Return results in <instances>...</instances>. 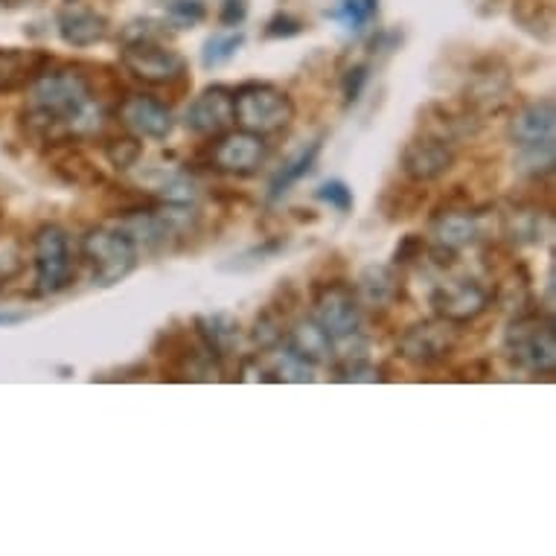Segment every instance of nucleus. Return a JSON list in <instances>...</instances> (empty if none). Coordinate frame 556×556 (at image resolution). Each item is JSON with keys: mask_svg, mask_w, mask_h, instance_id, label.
I'll return each instance as SVG.
<instances>
[{"mask_svg": "<svg viewBox=\"0 0 556 556\" xmlns=\"http://www.w3.org/2000/svg\"><path fill=\"white\" fill-rule=\"evenodd\" d=\"M50 59L45 53H24V50H0V91H24L33 85Z\"/></svg>", "mask_w": 556, "mask_h": 556, "instance_id": "22", "label": "nucleus"}, {"mask_svg": "<svg viewBox=\"0 0 556 556\" xmlns=\"http://www.w3.org/2000/svg\"><path fill=\"white\" fill-rule=\"evenodd\" d=\"M498 219H502V233L510 245H539L542 233H545L547 213H542V207L536 204H513L498 213Z\"/></svg>", "mask_w": 556, "mask_h": 556, "instance_id": "21", "label": "nucleus"}, {"mask_svg": "<svg viewBox=\"0 0 556 556\" xmlns=\"http://www.w3.org/2000/svg\"><path fill=\"white\" fill-rule=\"evenodd\" d=\"M83 256L91 268L93 286L109 289L126 280L128 274L137 268L140 248L126 228H91L83 237Z\"/></svg>", "mask_w": 556, "mask_h": 556, "instance_id": "5", "label": "nucleus"}, {"mask_svg": "<svg viewBox=\"0 0 556 556\" xmlns=\"http://www.w3.org/2000/svg\"><path fill=\"white\" fill-rule=\"evenodd\" d=\"M367 64H356V67H350L344 74V100L346 102H356L362 97L367 85Z\"/></svg>", "mask_w": 556, "mask_h": 556, "instance_id": "33", "label": "nucleus"}, {"mask_svg": "<svg viewBox=\"0 0 556 556\" xmlns=\"http://www.w3.org/2000/svg\"><path fill=\"white\" fill-rule=\"evenodd\" d=\"M315 195H318V201H324V204H329L336 213H350L353 211V204H356V199H353V190L346 187L344 181H327L320 184L318 190H315Z\"/></svg>", "mask_w": 556, "mask_h": 556, "instance_id": "31", "label": "nucleus"}, {"mask_svg": "<svg viewBox=\"0 0 556 556\" xmlns=\"http://www.w3.org/2000/svg\"><path fill=\"white\" fill-rule=\"evenodd\" d=\"M422 254H426V239L420 233H408V237H402V242L393 251V265L405 268V265L422 260Z\"/></svg>", "mask_w": 556, "mask_h": 556, "instance_id": "32", "label": "nucleus"}, {"mask_svg": "<svg viewBox=\"0 0 556 556\" xmlns=\"http://www.w3.org/2000/svg\"><path fill=\"white\" fill-rule=\"evenodd\" d=\"M117 119L128 135L149 143H164L175 131L173 109L152 93H126L117 102Z\"/></svg>", "mask_w": 556, "mask_h": 556, "instance_id": "13", "label": "nucleus"}, {"mask_svg": "<svg viewBox=\"0 0 556 556\" xmlns=\"http://www.w3.org/2000/svg\"><path fill=\"white\" fill-rule=\"evenodd\" d=\"M301 27H303L301 21L289 18V15H277V18L268 24V29H265V36L268 38H292L301 33Z\"/></svg>", "mask_w": 556, "mask_h": 556, "instance_id": "34", "label": "nucleus"}, {"mask_svg": "<svg viewBox=\"0 0 556 556\" xmlns=\"http://www.w3.org/2000/svg\"><path fill=\"white\" fill-rule=\"evenodd\" d=\"M36 292L53 298L76 280V251L62 225H41L33 237Z\"/></svg>", "mask_w": 556, "mask_h": 556, "instance_id": "6", "label": "nucleus"}, {"mask_svg": "<svg viewBox=\"0 0 556 556\" xmlns=\"http://www.w3.org/2000/svg\"><path fill=\"white\" fill-rule=\"evenodd\" d=\"M21 315H0V327H7V324H18Z\"/></svg>", "mask_w": 556, "mask_h": 556, "instance_id": "36", "label": "nucleus"}, {"mask_svg": "<svg viewBox=\"0 0 556 556\" xmlns=\"http://www.w3.org/2000/svg\"><path fill=\"white\" fill-rule=\"evenodd\" d=\"M271 155V149L265 143V137L251 135L245 128H230L225 135L213 137L211 155H207V166L222 175H233V178H248L256 175L265 166Z\"/></svg>", "mask_w": 556, "mask_h": 556, "instance_id": "10", "label": "nucleus"}, {"mask_svg": "<svg viewBox=\"0 0 556 556\" xmlns=\"http://www.w3.org/2000/svg\"><path fill=\"white\" fill-rule=\"evenodd\" d=\"M102 155H105V161H109L114 169L126 173V169L140 164V157H143V140H137V137L128 135V131L117 137H105Z\"/></svg>", "mask_w": 556, "mask_h": 556, "instance_id": "26", "label": "nucleus"}, {"mask_svg": "<svg viewBox=\"0 0 556 556\" xmlns=\"http://www.w3.org/2000/svg\"><path fill=\"white\" fill-rule=\"evenodd\" d=\"M455 161L457 143L426 126H420V131L400 152V169L410 184L440 181L443 175L452 173Z\"/></svg>", "mask_w": 556, "mask_h": 556, "instance_id": "8", "label": "nucleus"}, {"mask_svg": "<svg viewBox=\"0 0 556 556\" xmlns=\"http://www.w3.org/2000/svg\"><path fill=\"white\" fill-rule=\"evenodd\" d=\"M429 233L431 245L443 248V251H452V254H460L466 248H475L486 237V228H483V213H478L469 204H455V201H446L443 207L431 213L429 219Z\"/></svg>", "mask_w": 556, "mask_h": 556, "instance_id": "12", "label": "nucleus"}, {"mask_svg": "<svg viewBox=\"0 0 556 556\" xmlns=\"http://www.w3.org/2000/svg\"><path fill=\"white\" fill-rule=\"evenodd\" d=\"M356 294L362 306L370 309H391L402 301L405 294V280H402V268L396 265H367L356 283Z\"/></svg>", "mask_w": 556, "mask_h": 556, "instance_id": "17", "label": "nucleus"}, {"mask_svg": "<svg viewBox=\"0 0 556 556\" xmlns=\"http://www.w3.org/2000/svg\"><path fill=\"white\" fill-rule=\"evenodd\" d=\"M513 100V79L507 67H486V71H475L466 79L464 102L475 114H490V111L507 109Z\"/></svg>", "mask_w": 556, "mask_h": 556, "instance_id": "16", "label": "nucleus"}, {"mask_svg": "<svg viewBox=\"0 0 556 556\" xmlns=\"http://www.w3.org/2000/svg\"><path fill=\"white\" fill-rule=\"evenodd\" d=\"M554 128H556V109L554 100L525 102L507 123V135H510L513 147L516 149H530L542 147V143H554Z\"/></svg>", "mask_w": 556, "mask_h": 556, "instance_id": "15", "label": "nucleus"}, {"mask_svg": "<svg viewBox=\"0 0 556 556\" xmlns=\"http://www.w3.org/2000/svg\"><path fill=\"white\" fill-rule=\"evenodd\" d=\"M59 173H62L71 184H76V187H100V184H105V178H102V173L97 169V164H91V161L85 155H79V152H71V155L64 157L62 164H59Z\"/></svg>", "mask_w": 556, "mask_h": 556, "instance_id": "28", "label": "nucleus"}, {"mask_svg": "<svg viewBox=\"0 0 556 556\" xmlns=\"http://www.w3.org/2000/svg\"><path fill=\"white\" fill-rule=\"evenodd\" d=\"M192 332L199 336L204 350L211 353L216 367L228 362L239 346V324L237 318H230L228 312H216V315H199L192 320Z\"/></svg>", "mask_w": 556, "mask_h": 556, "instance_id": "19", "label": "nucleus"}, {"mask_svg": "<svg viewBox=\"0 0 556 556\" xmlns=\"http://www.w3.org/2000/svg\"><path fill=\"white\" fill-rule=\"evenodd\" d=\"M283 346L298 356L306 365L318 367V365H329L332 362V353H336V344H332V338L324 332L318 320L312 318H301L298 324H292V329H286Z\"/></svg>", "mask_w": 556, "mask_h": 556, "instance_id": "18", "label": "nucleus"}, {"mask_svg": "<svg viewBox=\"0 0 556 556\" xmlns=\"http://www.w3.org/2000/svg\"><path fill=\"white\" fill-rule=\"evenodd\" d=\"M164 10L166 18H169V24H173L175 29L195 27V24H201V21L207 18L204 0H164Z\"/></svg>", "mask_w": 556, "mask_h": 556, "instance_id": "29", "label": "nucleus"}, {"mask_svg": "<svg viewBox=\"0 0 556 556\" xmlns=\"http://www.w3.org/2000/svg\"><path fill=\"white\" fill-rule=\"evenodd\" d=\"M55 24H59V36H62L64 45L76 47V50L100 45L109 36L105 15H100L97 10H88V7H67V10L59 12Z\"/></svg>", "mask_w": 556, "mask_h": 556, "instance_id": "20", "label": "nucleus"}, {"mask_svg": "<svg viewBox=\"0 0 556 556\" xmlns=\"http://www.w3.org/2000/svg\"><path fill=\"white\" fill-rule=\"evenodd\" d=\"M119 64L131 79L149 88H175L187 79V59L173 47H166L161 33L137 29V24L123 33Z\"/></svg>", "mask_w": 556, "mask_h": 556, "instance_id": "2", "label": "nucleus"}, {"mask_svg": "<svg viewBox=\"0 0 556 556\" xmlns=\"http://www.w3.org/2000/svg\"><path fill=\"white\" fill-rule=\"evenodd\" d=\"M184 126L199 137H219L237 126V105H233V88L228 85H211L195 97L184 111Z\"/></svg>", "mask_w": 556, "mask_h": 556, "instance_id": "14", "label": "nucleus"}, {"mask_svg": "<svg viewBox=\"0 0 556 556\" xmlns=\"http://www.w3.org/2000/svg\"><path fill=\"white\" fill-rule=\"evenodd\" d=\"M338 379L341 382H379L382 379V370L374 365V362H367V358L356 356L350 358L346 356L341 365H338Z\"/></svg>", "mask_w": 556, "mask_h": 556, "instance_id": "30", "label": "nucleus"}, {"mask_svg": "<svg viewBox=\"0 0 556 556\" xmlns=\"http://www.w3.org/2000/svg\"><path fill=\"white\" fill-rule=\"evenodd\" d=\"M429 303L434 309V318L466 327L493 306V292L469 274H455V277H446L431 289Z\"/></svg>", "mask_w": 556, "mask_h": 556, "instance_id": "9", "label": "nucleus"}, {"mask_svg": "<svg viewBox=\"0 0 556 556\" xmlns=\"http://www.w3.org/2000/svg\"><path fill=\"white\" fill-rule=\"evenodd\" d=\"M504 356L525 374H556V329L551 315L521 309L504 332Z\"/></svg>", "mask_w": 556, "mask_h": 556, "instance_id": "3", "label": "nucleus"}, {"mask_svg": "<svg viewBox=\"0 0 556 556\" xmlns=\"http://www.w3.org/2000/svg\"><path fill=\"white\" fill-rule=\"evenodd\" d=\"M245 45V33L242 29H225V33H216L204 41V50H201V64L207 71H216V67H225V64L233 59V55L242 50Z\"/></svg>", "mask_w": 556, "mask_h": 556, "instance_id": "24", "label": "nucleus"}, {"mask_svg": "<svg viewBox=\"0 0 556 556\" xmlns=\"http://www.w3.org/2000/svg\"><path fill=\"white\" fill-rule=\"evenodd\" d=\"M237 126L251 135H280L294 123L292 97L271 83H245L233 88Z\"/></svg>", "mask_w": 556, "mask_h": 556, "instance_id": "4", "label": "nucleus"}, {"mask_svg": "<svg viewBox=\"0 0 556 556\" xmlns=\"http://www.w3.org/2000/svg\"><path fill=\"white\" fill-rule=\"evenodd\" d=\"M24 123L29 135L41 143H74L83 137L100 135L105 123V109L91 76L83 67L47 64L29 85V100L24 109Z\"/></svg>", "mask_w": 556, "mask_h": 556, "instance_id": "1", "label": "nucleus"}, {"mask_svg": "<svg viewBox=\"0 0 556 556\" xmlns=\"http://www.w3.org/2000/svg\"><path fill=\"white\" fill-rule=\"evenodd\" d=\"M376 10H379V0H341L336 10L327 12V18H332L336 24L346 29V33H365L367 24L374 21Z\"/></svg>", "mask_w": 556, "mask_h": 556, "instance_id": "25", "label": "nucleus"}, {"mask_svg": "<svg viewBox=\"0 0 556 556\" xmlns=\"http://www.w3.org/2000/svg\"><path fill=\"white\" fill-rule=\"evenodd\" d=\"M362 301L356 286L344 280H320L312 283V318L318 320L332 344L350 341L362 332Z\"/></svg>", "mask_w": 556, "mask_h": 556, "instance_id": "7", "label": "nucleus"}, {"mask_svg": "<svg viewBox=\"0 0 556 556\" xmlns=\"http://www.w3.org/2000/svg\"><path fill=\"white\" fill-rule=\"evenodd\" d=\"M457 324H448L443 318L420 320L410 324L400 336V356L414 367H438L457 350Z\"/></svg>", "mask_w": 556, "mask_h": 556, "instance_id": "11", "label": "nucleus"}, {"mask_svg": "<svg viewBox=\"0 0 556 556\" xmlns=\"http://www.w3.org/2000/svg\"><path fill=\"white\" fill-rule=\"evenodd\" d=\"M248 15V7L245 0H225L222 3V12H219V21L225 27H239Z\"/></svg>", "mask_w": 556, "mask_h": 556, "instance_id": "35", "label": "nucleus"}, {"mask_svg": "<svg viewBox=\"0 0 556 556\" xmlns=\"http://www.w3.org/2000/svg\"><path fill=\"white\" fill-rule=\"evenodd\" d=\"M320 149H324V140H312V143H306V147L298 152L294 157H289L280 169H277V175L271 178V184H268V199L277 201L283 199L286 192L292 190L294 184H301L306 175L315 169V164H318L320 157Z\"/></svg>", "mask_w": 556, "mask_h": 556, "instance_id": "23", "label": "nucleus"}, {"mask_svg": "<svg viewBox=\"0 0 556 556\" xmlns=\"http://www.w3.org/2000/svg\"><path fill=\"white\" fill-rule=\"evenodd\" d=\"M286 338V324L283 315L274 309V306H265L254 320V329H251V341H254L260 350H271V346H280Z\"/></svg>", "mask_w": 556, "mask_h": 556, "instance_id": "27", "label": "nucleus"}]
</instances>
